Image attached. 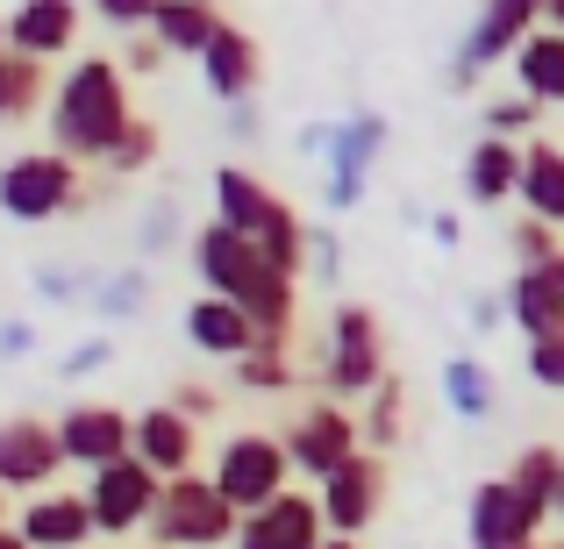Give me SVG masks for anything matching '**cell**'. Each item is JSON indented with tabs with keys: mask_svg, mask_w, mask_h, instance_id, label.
Masks as SVG:
<instances>
[{
	"mask_svg": "<svg viewBox=\"0 0 564 549\" xmlns=\"http://www.w3.org/2000/svg\"><path fill=\"white\" fill-rule=\"evenodd\" d=\"M193 272H200V286L215 293V300H236V307H243L250 329H258V343L293 350L301 278L272 272V264H264V250L250 243V235L221 229V221H200V229H193Z\"/></svg>",
	"mask_w": 564,
	"mask_h": 549,
	"instance_id": "cell-1",
	"label": "cell"
},
{
	"mask_svg": "<svg viewBox=\"0 0 564 549\" xmlns=\"http://www.w3.org/2000/svg\"><path fill=\"white\" fill-rule=\"evenodd\" d=\"M51 151L72 165H108V151L122 143V129L137 122L129 108V72L115 57H72V72H57L51 86Z\"/></svg>",
	"mask_w": 564,
	"mask_h": 549,
	"instance_id": "cell-2",
	"label": "cell"
},
{
	"mask_svg": "<svg viewBox=\"0 0 564 549\" xmlns=\"http://www.w3.org/2000/svg\"><path fill=\"white\" fill-rule=\"evenodd\" d=\"M386 321L372 315L365 300H336L329 307V329H322V364H315V385L344 407H358L365 393L386 378Z\"/></svg>",
	"mask_w": 564,
	"mask_h": 549,
	"instance_id": "cell-3",
	"label": "cell"
},
{
	"mask_svg": "<svg viewBox=\"0 0 564 549\" xmlns=\"http://www.w3.org/2000/svg\"><path fill=\"white\" fill-rule=\"evenodd\" d=\"M100 200V186L86 179V165L57 151H22L0 165V215L8 221H57V215H86Z\"/></svg>",
	"mask_w": 564,
	"mask_h": 549,
	"instance_id": "cell-4",
	"label": "cell"
},
{
	"mask_svg": "<svg viewBox=\"0 0 564 549\" xmlns=\"http://www.w3.org/2000/svg\"><path fill=\"white\" fill-rule=\"evenodd\" d=\"M536 29H543V0H479L471 29L457 36L451 65H443V86H451V94H479L486 72H500Z\"/></svg>",
	"mask_w": 564,
	"mask_h": 549,
	"instance_id": "cell-5",
	"label": "cell"
},
{
	"mask_svg": "<svg viewBox=\"0 0 564 549\" xmlns=\"http://www.w3.org/2000/svg\"><path fill=\"white\" fill-rule=\"evenodd\" d=\"M236 521H243V514L215 493V479H207V471H186V479L158 485V507H151V528H143V536L158 549H229Z\"/></svg>",
	"mask_w": 564,
	"mask_h": 549,
	"instance_id": "cell-6",
	"label": "cell"
},
{
	"mask_svg": "<svg viewBox=\"0 0 564 549\" xmlns=\"http://www.w3.org/2000/svg\"><path fill=\"white\" fill-rule=\"evenodd\" d=\"M386 143H393V122H386L379 108H358L344 114V122H322V200H329V215H350V207L365 200V186H372V172L386 165Z\"/></svg>",
	"mask_w": 564,
	"mask_h": 549,
	"instance_id": "cell-7",
	"label": "cell"
},
{
	"mask_svg": "<svg viewBox=\"0 0 564 549\" xmlns=\"http://www.w3.org/2000/svg\"><path fill=\"white\" fill-rule=\"evenodd\" d=\"M215 493L229 499L236 514H258V507H272L279 493L293 485V464H286V442L272 436V428H236V436H221V450H215Z\"/></svg>",
	"mask_w": 564,
	"mask_h": 549,
	"instance_id": "cell-8",
	"label": "cell"
},
{
	"mask_svg": "<svg viewBox=\"0 0 564 549\" xmlns=\"http://www.w3.org/2000/svg\"><path fill=\"white\" fill-rule=\"evenodd\" d=\"M279 442H286V464H293V479H307V485H322L329 471H344L350 457L365 450V436H358V407H344V399H307L301 414H286V428H279Z\"/></svg>",
	"mask_w": 564,
	"mask_h": 549,
	"instance_id": "cell-9",
	"label": "cell"
},
{
	"mask_svg": "<svg viewBox=\"0 0 564 549\" xmlns=\"http://www.w3.org/2000/svg\"><path fill=\"white\" fill-rule=\"evenodd\" d=\"M158 471L143 464V457H115V464L86 471V507H94V528L100 542H122V536H143L151 528V507H158Z\"/></svg>",
	"mask_w": 564,
	"mask_h": 549,
	"instance_id": "cell-10",
	"label": "cell"
},
{
	"mask_svg": "<svg viewBox=\"0 0 564 549\" xmlns=\"http://www.w3.org/2000/svg\"><path fill=\"white\" fill-rule=\"evenodd\" d=\"M386 493H393V479H386V457H379V450H358L344 471H329V479L315 485L322 528H329V536H344V542H358L365 528L386 514Z\"/></svg>",
	"mask_w": 564,
	"mask_h": 549,
	"instance_id": "cell-11",
	"label": "cell"
},
{
	"mask_svg": "<svg viewBox=\"0 0 564 549\" xmlns=\"http://www.w3.org/2000/svg\"><path fill=\"white\" fill-rule=\"evenodd\" d=\"M51 428H57V450H65V471H100L115 457H129L137 414L115 407V399H72Z\"/></svg>",
	"mask_w": 564,
	"mask_h": 549,
	"instance_id": "cell-12",
	"label": "cell"
},
{
	"mask_svg": "<svg viewBox=\"0 0 564 549\" xmlns=\"http://www.w3.org/2000/svg\"><path fill=\"white\" fill-rule=\"evenodd\" d=\"M57 471H65V450H57V428L43 414H8L0 421V493H51Z\"/></svg>",
	"mask_w": 564,
	"mask_h": 549,
	"instance_id": "cell-13",
	"label": "cell"
},
{
	"mask_svg": "<svg viewBox=\"0 0 564 549\" xmlns=\"http://www.w3.org/2000/svg\"><path fill=\"white\" fill-rule=\"evenodd\" d=\"M543 528H551V521H543L508 479L471 485V507H465V542L471 549H536Z\"/></svg>",
	"mask_w": 564,
	"mask_h": 549,
	"instance_id": "cell-14",
	"label": "cell"
},
{
	"mask_svg": "<svg viewBox=\"0 0 564 549\" xmlns=\"http://www.w3.org/2000/svg\"><path fill=\"white\" fill-rule=\"evenodd\" d=\"M322 542H329V528H322L315 485H286L272 507H258V514L236 521V542L229 549H322Z\"/></svg>",
	"mask_w": 564,
	"mask_h": 549,
	"instance_id": "cell-15",
	"label": "cell"
},
{
	"mask_svg": "<svg viewBox=\"0 0 564 549\" xmlns=\"http://www.w3.org/2000/svg\"><path fill=\"white\" fill-rule=\"evenodd\" d=\"M14 536H22L29 549H94L100 528H94L86 493L51 485V493H29V499H22V514H14Z\"/></svg>",
	"mask_w": 564,
	"mask_h": 549,
	"instance_id": "cell-16",
	"label": "cell"
},
{
	"mask_svg": "<svg viewBox=\"0 0 564 549\" xmlns=\"http://www.w3.org/2000/svg\"><path fill=\"white\" fill-rule=\"evenodd\" d=\"M193 65H200L207 94H215L221 108H236V100H258V86H264V43L250 36L243 22H221L215 43H207Z\"/></svg>",
	"mask_w": 564,
	"mask_h": 549,
	"instance_id": "cell-17",
	"label": "cell"
},
{
	"mask_svg": "<svg viewBox=\"0 0 564 549\" xmlns=\"http://www.w3.org/2000/svg\"><path fill=\"white\" fill-rule=\"evenodd\" d=\"M8 22V51L36 57V65H57V57L79 51V0H14V14H0Z\"/></svg>",
	"mask_w": 564,
	"mask_h": 549,
	"instance_id": "cell-18",
	"label": "cell"
},
{
	"mask_svg": "<svg viewBox=\"0 0 564 549\" xmlns=\"http://www.w3.org/2000/svg\"><path fill=\"white\" fill-rule=\"evenodd\" d=\"M129 457H143L158 479H186V471L200 464V428H193L186 414L172 407V399H158V407H143V414H137Z\"/></svg>",
	"mask_w": 564,
	"mask_h": 549,
	"instance_id": "cell-19",
	"label": "cell"
},
{
	"mask_svg": "<svg viewBox=\"0 0 564 549\" xmlns=\"http://www.w3.org/2000/svg\"><path fill=\"white\" fill-rule=\"evenodd\" d=\"M186 343L200 350V358H221V364H236V358H250L258 350V329H250V315L236 300H193L186 307Z\"/></svg>",
	"mask_w": 564,
	"mask_h": 549,
	"instance_id": "cell-20",
	"label": "cell"
},
{
	"mask_svg": "<svg viewBox=\"0 0 564 549\" xmlns=\"http://www.w3.org/2000/svg\"><path fill=\"white\" fill-rule=\"evenodd\" d=\"M443 414L465 428H486L500 414V378L486 358H471V350H457V358H443Z\"/></svg>",
	"mask_w": 564,
	"mask_h": 549,
	"instance_id": "cell-21",
	"label": "cell"
},
{
	"mask_svg": "<svg viewBox=\"0 0 564 549\" xmlns=\"http://www.w3.org/2000/svg\"><path fill=\"white\" fill-rule=\"evenodd\" d=\"M465 200L471 207H500V200H514V186H522V143H508V136H479L465 151Z\"/></svg>",
	"mask_w": 564,
	"mask_h": 549,
	"instance_id": "cell-22",
	"label": "cell"
},
{
	"mask_svg": "<svg viewBox=\"0 0 564 549\" xmlns=\"http://www.w3.org/2000/svg\"><path fill=\"white\" fill-rule=\"evenodd\" d=\"M514 207L536 221L564 229V151L551 136H529L522 143V186H514Z\"/></svg>",
	"mask_w": 564,
	"mask_h": 549,
	"instance_id": "cell-23",
	"label": "cell"
},
{
	"mask_svg": "<svg viewBox=\"0 0 564 549\" xmlns=\"http://www.w3.org/2000/svg\"><path fill=\"white\" fill-rule=\"evenodd\" d=\"M508 79H514V94H529L536 108H564V36L557 29H536V36L508 57Z\"/></svg>",
	"mask_w": 564,
	"mask_h": 549,
	"instance_id": "cell-24",
	"label": "cell"
},
{
	"mask_svg": "<svg viewBox=\"0 0 564 549\" xmlns=\"http://www.w3.org/2000/svg\"><path fill=\"white\" fill-rule=\"evenodd\" d=\"M279 207V193L258 179L250 165H215V221L236 235H258V221Z\"/></svg>",
	"mask_w": 564,
	"mask_h": 549,
	"instance_id": "cell-25",
	"label": "cell"
},
{
	"mask_svg": "<svg viewBox=\"0 0 564 549\" xmlns=\"http://www.w3.org/2000/svg\"><path fill=\"white\" fill-rule=\"evenodd\" d=\"M229 22V14L215 8V0H158V14H151V36L165 43L172 57H200L207 43H215V29Z\"/></svg>",
	"mask_w": 564,
	"mask_h": 549,
	"instance_id": "cell-26",
	"label": "cell"
},
{
	"mask_svg": "<svg viewBox=\"0 0 564 549\" xmlns=\"http://www.w3.org/2000/svg\"><path fill=\"white\" fill-rule=\"evenodd\" d=\"M358 436H365V450H379V457H393V442L408 436V385H400V371H386L372 393L358 399Z\"/></svg>",
	"mask_w": 564,
	"mask_h": 549,
	"instance_id": "cell-27",
	"label": "cell"
},
{
	"mask_svg": "<svg viewBox=\"0 0 564 549\" xmlns=\"http://www.w3.org/2000/svg\"><path fill=\"white\" fill-rule=\"evenodd\" d=\"M307 235H315V229L301 221V207H293V200H279L272 215L258 221V235H250V243L264 250V264H272V272L301 278V272H307Z\"/></svg>",
	"mask_w": 564,
	"mask_h": 549,
	"instance_id": "cell-28",
	"label": "cell"
},
{
	"mask_svg": "<svg viewBox=\"0 0 564 549\" xmlns=\"http://www.w3.org/2000/svg\"><path fill=\"white\" fill-rule=\"evenodd\" d=\"M36 108H51V65L0 51V122H29Z\"/></svg>",
	"mask_w": 564,
	"mask_h": 549,
	"instance_id": "cell-29",
	"label": "cell"
},
{
	"mask_svg": "<svg viewBox=\"0 0 564 549\" xmlns=\"http://www.w3.org/2000/svg\"><path fill=\"white\" fill-rule=\"evenodd\" d=\"M508 321L536 343V336H551L564 329V300H557V286H551V272H514V286H508Z\"/></svg>",
	"mask_w": 564,
	"mask_h": 549,
	"instance_id": "cell-30",
	"label": "cell"
},
{
	"mask_svg": "<svg viewBox=\"0 0 564 549\" xmlns=\"http://www.w3.org/2000/svg\"><path fill=\"white\" fill-rule=\"evenodd\" d=\"M557 471H564V450H557V442H529V450L514 457V464L500 471V479H508L514 493H522L529 507H536L543 521H551V514H557Z\"/></svg>",
	"mask_w": 564,
	"mask_h": 549,
	"instance_id": "cell-31",
	"label": "cell"
},
{
	"mask_svg": "<svg viewBox=\"0 0 564 549\" xmlns=\"http://www.w3.org/2000/svg\"><path fill=\"white\" fill-rule=\"evenodd\" d=\"M229 378H236V393L279 399V393H293V385H301V364H293V350H272V343H258L250 358H236V364H229Z\"/></svg>",
	"mask_w": 564,
	"mask_h": 549,
	"instance_id": "cell-32",
	"label": "cell"
},
{
	"mask_svg": "<svg viewBox=\"0 0 564 549\" xmlns=\"http://www.w3.org/2000/svg\"><path fill=\"white\" fill-rule=\"evenodd\" d=\"M158 151H165V136H158L151 114H137V122L122 129V143L108 151V165H100V179H143V172L158 165Z\"/></svg>",
	"mask_w": 564,
	"mask_h": 549,
	"instance_id": "cell-33",
	"label": "cell"
},
{
	"mask_svg": "<svg viewBox=\"0 0 564 549\" xmlns=\"http://www.w3.org/2000/svg\"><path fill=\"white\" fill-rule=\"evenodd\" d=\"M543 114L551 108H536V100L529 94H494L486 100V136H508V143H529V136H543Z\"/></svg>",
	"mask_w": 564,
	"mask_h": 549,
	"instance_id": "cell-34",
	"label": "cell"
},
{
	"mask_svg": "<svg viewBox=\"0 0 564 549\" xmlns=\"http://www.w3.org/2000/svg\"><path fill=\"white\" fill-rule=\"evenodd\" d=\"M557 235L564 229H551V221H536V215H514V229H508V250H514V272H543V264L557 257Z\"/></svg>",
	"mask_w": 564,
	"mask_h": 549,
	"instance_id": "cell-35",
	"label": "cell"
},
{
	"mask_svg": "<svg viewBox=\"0 0 564 549\" xmlns=\"http://www.w3.org/2000/svg\"><path fill=\"white\" fill-rule=\"evenodd\" d=\"M143 293H151V278H143V272H115V278H100V286H94V307L108 321H129L143 307Z\"/></svg>",
	"mask_w": 564,
	"mask_h": 549,
	"instance_id": "cell-36",
	"label": "cell"
},
{
	"mask_svg": "<svg viewBox=\"0 0 564 549\" xmlns=\"http://www.w3.org/2000/svg\"><path fill=\"white\" fill-rule=\"evenodd\" d=\"M165 43L151 36V29H137V36H122V57H115V65L129 72V79H158V72H165Z\"/></svg>",
	"mask_w": 564,
	"mask_h": 549,
	"instance_id": "cell-37",
	"label": "cell"
},
{
	"mask_svg": "<svg viewBox=\"0 0 564 549\" xmlns=\"http://www.w3.org/2000/svg\"><path fill=\"white\" fill-rule=\"evenodd\" d=\"M529 378H536L543 393H564V329H551V336L529 343Z\"/></svg>",
	"mask_w": 564,
	"mask_h": 549,
	"instance_id": "cell-38",
	"label": "cell"
},
{
	"mask_svg": "<svg viewBox=\"0 0 564 549\" xmlns=\"http://www.w3.org/2000/svg\"><path fill=\"white\" fill-rule=\"evenodd\" d=\"M172 407H180L186 421L200 428V421H215V414H221V393H215L207 378H180V385H172Z\"/></svg>",
	"mask_w": 564,
	"mask_h": 549,
	"instance_id": "cell-39",
	"label": "cell"
},
{
	"mask_svg": "<svg viewBox=\"0 0 564 549\" xmlns=\"http://www.w3.org/2000/svg\"><path fill=\"white\" fill-rule=\"evenodd\" d=\"M86 8H94V14H100L108 29H122V36H137V29H151L158 0H86Z\"/></svg>",
	"mask_w": 564,
	"mask_h": 549,
	"instance_id": "cell-40",
	"label": "cell"
},
{
	"mask_svg": "<svg viewBox=\"0 0 564 549\" xmlns=\"http://www.w3.org/2000/svg\"><path fill=\"white\" fill-rule=\"evenodd\" d=\"M307 272H315V278H329V286L344 278V243H336L329 229H315V235H307Z\"/></svg>",
	"mask_w": 564,
	"mask_h": 549,
	"instance_id": "cell-41",
	"label": "cell"
},
{
	"mask_svg": "<svg viewBox=\"0 0 564 549\" xmlns=\"http://www.w3.org/2000/svg\"><path fill=\"white\" fill-rule=\"evenodd\" d=\"M172 235H180V207L158 200L151 215H143V250H172Z\"/></svg>",
	"mask_w": 564,
	"mask_h": 549,
	"instance_id": "cell-42",
	"label": "cell"
},
{
	"mask_svg": "<svg viewBox=\"0 0 564 549\" xmlns=\"http://www.w3.org/2000/svg\"><path fill=\"white\" fill-rule=\"evenodd\" d=\"M500 321H508V293H471V329L494 336Z\"/></svg>",
	"mask_w": 564,
	"mask_h": 549,
	"instance_id": "cell-43",
	"label": "cell"
},
{
	"mask_svg": "<svg viewBox=\"0 0 564 549\" xmlns=\"http://www.w3.org/2000/svg\"><path fill=\"white\" fill-rule=\"evenodd\" d=\"M108 358H115V350H108V336H94V343H79V350L65 358V378H86V371H100Z\"/></svg>",
	"mask_w": 564,
	"mask_h": 549,
	"instance_id": "cell-44",
	"label": "cell"
},
{
	"mask_svg": "<svg viewBox=\"0 0 564 549\" xmlns=\"http://www.w3.org/2000/svg\"><path fill=\"white\" fill-rule=\"evenodd\" d=\"M457 235H465L457 215H429V243H436V250H457Z\"/></svg>",
	"mask_w": 564,
	"mask_h": 549,
	"instance_id": "cell-45",
	"label": "cell"
},
{
	"mask_svg": "<svg viewBox=\"0 0 564 549\" xmlns=\"http://www.w3.org/2000/svg\"><path fill=\"white\" fill-rule=\"evenodd\" d=\"M229 136H258V100H236V108H229Z\"/></svg>",
	"mask_w": 564,
	"mask_h": 549,
	"instance_id": "cell-46",
	"label": "cell"
},
{
	"mask_svg": "<svg viewBox=\"0 0 564 549\" xmlns=\"http://www.w3.org/2000/svg\"><path fill=\"white\" fill-rule=\"evenodd\" d=\"M543 29H557V36H564V0H543Z\"/></svg>",
	"mask_w": 564,
	"mask_h": 549,
	"instance_id": "cell-47",
	"label": "cell"
},
{
	"mask_svg": "<svg viewBox=\"0 0 564 549\" xmlns=\"http://www.w3.org/2000/svg\"><path fill=\"white\" fill-rule=\"evenodd\" d=\"M543 272H551V286H557V300H564V250H557L551 264H543Z\"/></svg>",
	"mask_w": 564,
	"mask_h": 549,
	"instance_id": "cell-48",
	"label": "cell"
},
{
	"mask_svg": "<svg viewBox=\"0 0 564 549\" xmlns=\"http://www.w3.org/2000/svg\"><path fill=\"white\" fill-rule=\"evenodd\" d=\"M0 549H29L22 536H14V528H0Z\"/></svg>",
	"mask_w": 564,
	"mask_h": 549,
	"instance_id": "cell-49",
	"label": "cell"
},
{
	"mask_svg": "<svg viewBox=\"0 0 564 549\" xmlns=\"http://www.w3.org/2000/svg\"><path fill=\"white\" fill-rule=\"evenodd\" d=\"M551 521L564 528V471H557V514H551Z\"/></svg>",
	"mask_w": 564,
	"mask_h": 549,
	"instance_id": "cell-50",
	"label": "cell"
},
{
	"mask_svg": "<svg viewBox=\"0 0 564 549\" xmlns=\"http://www.w3.org/2000/svg\"><path fill=\"white\" fill-rule=\"evenodd\" d=\"M322 549H358V542H344V536H329V542H322Z\"/></svg>",
	"mask_w": 564,
	"mask_h": 549,
	"instance_id": "cell-51",
	"label": "cell"
},
{
	"mask_svg": "<svg viewBox=\"0 0 564 549\" xmlns=\"http://www.w3.org/2000/svg\"><path fill=\"white\" fill-rule=\"evenodd\" d=\"M536 549H564V536H543V542H536Z\"/></svg>",
	"mask_w": 564,
	"mask_h": 549,
	"instance_id": "cell-52",
	"label": "cell"
},
{
	"mask_svg": "<svg viewBox=\"0 0 564 549\" xmlns=\"http://www.w3.org/2000/svg\"><path fill=\"white\" fill-rule=\"evenodd\" d=\"M0 528H8V493H0Z\"/></svg>",
	"mask_w": 564,
	"mask_h": 549,
	"instance_id": "cell-53",
	"label": "cell"
},
{
	"mask_svg": "<svg viewBox=\"0 0 564 549\" xmlns=\"http://www.w3.org/2000/svg\"><path fill=\"white\" fill-rule=\"evenodd\" d=\"M0 51H8V22H0Z\"/></svg>",
	"mask_w": 564,
	"mask_h": 549,
	"instance_id": "cell-54",
	"label": "cell"
},
{
	"mask_svg": "<svg viewBox=\"0 0 564 549\" xmlns=\"http://www.w3.org/2000/svg\"><path fill=\"white\" fill-rule=\"evenodd\" d=\"M143 549H158V542H143Z\"/></svg>",
	"mask_w": 564,
	"mask_h": 549,
	"instance_id": "cell-55",
	"label": "cell"
}]
</instances>
